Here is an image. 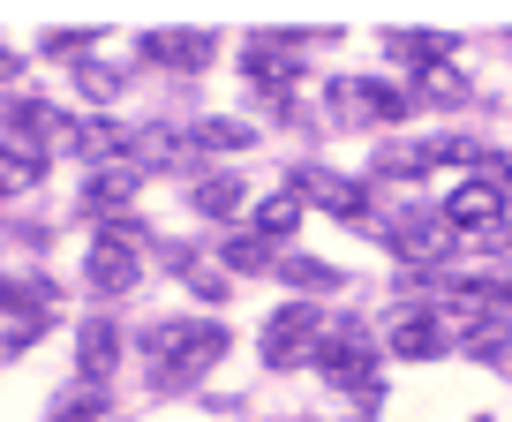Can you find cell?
Returning <instances> with one entry per match:
<instances>
[{"instance_id":"obj_1","label":"cell","mask_w":512,"mask_h":422,"mask_svg":"<svg viewBox=\"0 0 512 422\" xmlns=\"http://www.w3.org/2000/svg\"><path fill=\"white\" fill-rule=\"evenodd\" d=\"M136 347H144V362H166V370H159V385L174 392V385L204 377L211 362L226 355V325H211V317H204V325H196V317H166V325H151Z\"/></svg>"},{"instance_id":"obj_2","label":"cell","mask_w":512,"mask_h":422,"mask_svg":"<svg viewBox=\"0 0 512 422\" xmlns=\"http://www.w3.org/2000/svg\"><path fill=\"white\" fill-rule=\"evenodd\" d=\"M144 242H151V234L136 227V219H113V227H98L91 257H83V279H91L98 294H128L136 279H144Z\"/></svg>"},{"instance_id":"obj_3","label":"cell","mask_w":512,"mask_h":422,"mask_svg":"<svg viewBox=\"0 0 512 422\" xmlns=\"http://www.w3.org/2000/svg\"><path fill=\"white\" fill-rule=\"evenodd\" d=\"M324 106H332V121H347V129H369V121H407V91H392V83H377V76H332Z\"/></svg>"},{"instance_id":"obj_4","label":"cell","mask_w":512,"mask_h":422,"mask_svg":"<svg viewBox=\"0 0 512 422\" xmlns=\"http://www.w3.org/2000/svg\"><path fill=\"white\" fill-rule=\"evenodd\" d=\"M317 370L332 377L339 392H377V347H369V325H339L317 340Z\"/></svg>"},{"instance_id":"obj_5","label":"cell","mask_w":512,"mask_h":422,"mask_svg":"<svg viewBox=\"0 0 512 422\" xmlns=\"http://www.w3.org/2000/svg\"><path fill=\"white\" fill-rule=\"evenodd\" d=\"M317 340H324L317 302H287L272 325H264V362H272V370H302V362H317Z\"/></svg>"},{"instance_id":"obj_6","label":"cell","mask_w":512,"mask_h":422,"mask_svg":"<svg viewBox=\"0 0 512 422\" xmlns=\"http://www.w3.org/2000/svg\"><path fill=\"white\" fill-rule=\"evenodd\" d=\"M384 234H392V257H407V264H445L452 257V227H445V211H430V204L392 211Z\"/></svg>"},{"instance_id":"obj_7","label":"cell","mask_w":512,"mask_h":422,"mask_svg":"<svg viewBox=\"0 0 512 422\" xmlns=\"http://www.w3.org/2000/svg\"><path fill=\"white\" fill-rule=\"evenodd\" d=\"M384 347L400 362H437L445 355V317H437V302H407L392 325H384Z\"/></svg>"},{"instance_id":"obj_8","label":"cell","mask_w":512,"mask_h":422,"mask_svg":"<svg viewBox=\"0 0 512 422\" xmlns=\"http://www.w3.org/2000/svg\"><path fill=\"white\" fill-rule=\"evenodd\" d=\"M294 196L332 211V219H369V189L347 181V174H332V166H302V174H294Z\"/></svg>"},{"instance_id":"obj_9","label":"cell","mask_w":512,"mask_h":422,"mask_svg":"<svg viewBox=\"0 0 512 422\" xmlns=\"http://www.w3.org/2000/svg\"><path fill=\"white\" fill-rule=\"evenodd\" d=\"M61 129H68V121L53 114L46 98H23V91L0 98V136H8V144H38V151H46V144H61Z\"/></svg>"},{"instance_id":"obj_10","label":"cell","mask_w":512,"mask_h":422,"mask_svg":"<svg viewBox=\"0 0 512 422\" xmlns=\"http://www.w3.org/2000/svg\"><path fill=\"white\" fill-rule=\"evenodd\" d=\"M241 68H249V83H256L264 98H279V106L294 98V76H302V68L287 61V46H279V38H249V61H241Z\"/></svg>"},{"instance_id":"obj_11","label":"cell","mask_w":512,"mask_h":422,"mask_svg":"<svg viewBox=\"0 0 512 422\" xmlns=\"http://www.w3.org/2000/svg\"><path fill=\"white\" fill-rule=\"evenodd\" d=\"M136 181H144L136 166H98V174L83 181V211L113 227V211H128V204H136Z\"/></svg>"},{"instance_id":"obj_12","label":"cell","mask_w":512,"mask_h":422,"mask_svg":"<svg viewBox=\"0 0 512 422\" xmlns=\"http://www.w3.org/2000/svg\"><path fill=\"white\" fill-rule=\"evenodd\" d=\"M144 61H159V68H204L211 61V31H144Z\"/></svg>"},{"instance_id":"obj_13","label":"cell","mask_w":512,"mask_h":422,"mask_svg":"<svg viewBox=\"0 0 512 422\" xmlns=\"http://www.w3.org/2000/svg\"><path fill=\"white\" fill-rule=\"evenodd\" d=\"M76 355H83V385H106V377L121 370V332H113L106 317H91V325L76 332Z\"/></svg>"},{"instance_id":"obj_14","label":"cell","mask_w":512,"mask_h":422,"mask_svg":"<svg viewBox=\"0 0 512 422\" xmlns=\"http://www.w3.org/2000/svg\"><path fill=\"white\" fill-rule=\"evenodd\" d=\"M61 151H76V159H128V129H113V121H68L61 129Z\"/></svg>"},{"instance_id":"obj_15","label":"cell","mask_w":512,"mask_h":422,"mask_svg":"<svg viewBox=\"0 0 512 422\" xmlns=\"http://www.w3.org/2000/svg\"><path fill=\"white\" fill-rule=\"evenodd\" d=\"M181 136H189V151H249L256 144V121H234V114H211V121H181Z\"/></svg>"},{"instance_id":"obj_16","label":"cell","mask_w":512,"mask_h":422,"mask_svg":"<svg viewBox=\"0 0 512 422\" xmlns=\"http://www.w3.org/2000/svg\"><path fill=\"white\" fill-rule=\"evenodd\" d=\"M497 219H505V196L482 189V181H460L445 196V227H497Z\"/></svg>"},{"instance_id":"obj_17","label":"cell","mask_w":512,"mask_h":422,"mask_svg":"<svg viewBox=\"0 0 512 422\" xmlns=\"http://www.w3.org/2000/svg\"><path fill=\"white\" fill-rule=\"evenodd\" d=\"M38 166H46V151H38V144H8V136H0V196L38 189Z\"/></svg>"},{"instance_id":"obj_18","label":"cell","mask_w":512,"mask_h":422,"mask_svg":"<svg viewBox=\"0 0 512 422\" xmlns=\"http://www.w3.org/2000/svg\"><path fill=\"white\" fill-rule=\"evenodd\" d=\"M384 46L400 53L407 68H415V76H430V68H445V53H452V38H437V31H392L384 38Z\"/></svg>"},{"instance_id":"obj_19","label":"cell","mask_w":512,"mask_h":422,"mask_svg":"<svg viewBox=\"0 0 512 422\" xmlns=\"http://www.w3.org/2000/svg\"><path fill=\"white\" fill-rule=\"evenodd\" d=\"M189 204L204 211V219H234V211H241V181L234 174H196L189 181Z\"/></svg>"},{"instance_id":"obj_20","label":"cell","mask_w":512,"mask_h":422,"mask_svg":"<svg viewBox=\"0 0 512 422\" xmlns=\"http://www.w3.org/2000/svg\"><path fill=\"white\" fill-rule=\"evenodd\" d=\"M302 196H294V189H272V196H264V204H256V234H264V242H287V234L294 227H302Z\"/></svg>"},{"instance_id":"obj_21","label":"cell","mask_w":512,"mask_h":422,"mask_svg":"<svg viewBox=\"0 0 512 422\" xmlns=\"http://www.w3.org/2000/svg\"><path fill=\"white\" fill-rule=\"evenodd\" d=\"M467 355H475V362H512V325H505V317L467 325Z\"/></svg>"},{"instance_id":"obj_22","label":"cell","mask_w":512,"mask_h":422,"mask_svg":"<svg viewBox=\"0 0 512 422\" xmlns=\"http://www.w3.org/2000/svg\"><path fill=\"white\" fill-rule=\"evenodd\" d=\"M279 279L302 287V294H332L339 287V272H332V264H317V257H279Z\"/></svg>"},{"instance_id":"obj_23","label":"cell","mask_w":512,"mask_h":422,"mask_svg":"<svg viewBox=\"0 0 512 422\" xmlns=\"http://www.w3.org/2000/svg\"><path fill=\"white\" fill-rule=\"evenodd\" d=\"M226 272H279V249L264 234H241V242H226Z\"/></svg>"},{"instance_id":"obj_24","label":"cell","mask_w":512,"mask_h":422,"mask_svg":"<svg viewBox=\"0 0 512 422\" xmlns=\"http://www.w3.org/2000/svg\"><path fill=\"white\" fill-rule=\"evenodd\" d=\"M53 317L46 309H0V347H8V355H16V347H31L38 332H46Z\"/></svg>"},{"instance_id":"obj_25","label":"cell","mask_w":512,"mask_h":422,"mask_svg":"<svg viewBox=\"0 0 512 422\" xmlns=\"http://www.w3.org/2000/svg\"><path fill=\"white\" fill-rule=\"evenodd\" d=\"M53 422H106V385H76V392H61Z\"/></svg>"},{"instance_id":"obj_26","label":"cell","mask_w":512,"mask_h":422,"mask_svg":"<svg viewBox=\"0 0 512 422\" xmlns=\"http://www.w3.org/2000/svg\"><path fill=\"white\" fill-rule=\"evenodd\" d=\"M68 68H76L83 98H121V83H128V68H113V61H68Z\"/></svg>"},{"instance_id":"obj_27","label":"cell","mask_w":512,"mask_h":422,"mask_svg":"<svg viewBox=\"0 0 512 422\" xmlns=\"http://www.w3.org/2000/svg\"><path fill=\"white\" fill-rule=\"evenodd\" d=\"M166 257H174V272L189 279V287L204 294V302H219V272H211V264H196V249H166Z\"/></svg>"},{"instance_id":"obj_28","label":"cell","mask_w":512,"mask_h":422,"mask_svg":"<svg viewBox=\"0 0 512 422\" xmlns=\"http://www.w3.org/2000/svg\"><path fill=\"white\" fill-rule=\"evenodd\" d=\"M422 91H430V98H460L467 83H460V68H430V76H422Z\"/></svg>"},{"instance_id":"obj_29","label":"cell","mask_w":512,"mask_h":422,"mask_svg":"<svg viewBox=\"0 0 512 422\" xmlns=\"http://www.w3.org/2000/svg\"><path fill=\"white\" fill-rule=\"evenodd\" d=\"M16 68H23V61H16V53H8V46H0V83H8V76H16Z\"/></svg>"}]
</instances>
